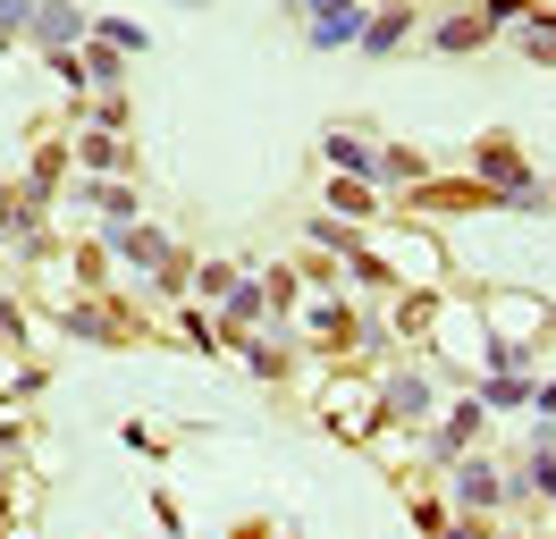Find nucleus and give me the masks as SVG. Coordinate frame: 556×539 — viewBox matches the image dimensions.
<instances>
[{
	"instance_id": "nucleus-1",
	"label": "nucleus",
	"mask_w": 556,
	"mask_h": 539,
	"mask_svg": "<svg viewBox=\"0 0 556 539\" xmlns=\"http://www.w3.org/2000/svg\"><path fill=\"white\" fill-rule=\"evenodd\" d=\"M304 34H313L320 51H338L363 34V0H304Z\"/></svg>"
},
{
	"instance_id": "nucleus-2",
	"label": "nucleus",
	"mask_w": 556,
	"mask_h": 539,
	"mask_svg": "<svg viewBox=\"0 0 556 539\" xmlns=\"http://www.w3.org/2000/svg\"><path fill=\"white\" fill-rule=\"evenodd\" d=\"M371 413H380L371 388H329V397H320V422H329V430H346V438L371 430Z\"/></svg>"
},
{
	"instance_id": "nucleus-3",
	"label": "nucleus",
	"mask_w": 556,
	"mask_h": 539,
	"mask_svg": "<svg viewBox=\"0 0 556 539\" xmlns=\"http://www.w3.org/2000/svg\"><path fill=\"white\" fill-rule=\"evenodd\" d=\"M506 498V480H497V464H481V455H464L455 464V505H497Z\"/></svg>"
},
{
	"instance_id": "nucleus-4",
	"label": "nucleus",
	"mask_w": 556,
	"mask_h": 539,
	"mask_svg": "<svg viewBox=\"0 0 556 539\" xmlns=\"http://www.w3.org/2000/svg\"><path fill=\"white\" fill-rule=\"evenodd\" d=\"M380 413H396V422H430V379H421V371H396Z\"/></svg>"
},
{
	"instance_id": "nucleus-5",
	"label": "nucleus",
	"mask_w": 556,
	"mask_h": 539,
	"mask_svg": "<svg viewBox=\"0 0 556 539\" xmlns=\"http://www.w3.org/2000/svg\"><path fill=\"white\" fill-rule=\"evenodd\" d=\"M329 161L346 168V177H371V168H380V161H371V143H363L354 127H338V135H329Z\"/></svg>"
},
{
	"instance_id": "nucleus-6",
	"label": "nucleus",
	"mask_w": 556,
	"mask_h": 539,
	"mask_svg": "<svg viewBox=\"0 0 556 539\" xmlns=\"http://www.w3.org/2000/svg\"><path fill=\"white\" fill-rule=\"evenodd\" d=\"M405 17H414V0H396V9H380V17L363 26V42H371V51H388V42L405 34Z\"/></svg>"
},
{
	"instance_id": "nucleus-7",
	"label": "nucleus",
	"mask_w": 556,
	"mask_h": 539,
	"mask_svg": "<svg viewBox=\"0 0 556 539\" xmlns=\"http://www.w3.org/2000/svg\"><path fill=\"white\" fill-rule=\"evenodd\" d=\"M35 26H42V42H68V34H85V17L76 9H35Z\"/></svg>"
},
{
	"instance_id": "nucleus-8",
	"label": "nucleus",
	"mask_w": 556,
	"mask_h": 539,
	"mask_svg": "<svg viewBox=\"0 0 556 539\" xmlns=\"http://www.w3.org/2000/svg\"><path fill=\"white\" fill-rule=\"evenodd\" d=\"M522 42H531L540 60H556V26H548V17H531V34H522Z\"/></svg>"
},
{
	"instance_id": "nucleus-9",
	"label": "nucleus",
	"mask_w": 556,
	"mask_h": 539,
	"mask_svg": "<svg viewBox=\"0 0 556 539\" xmlns=\"http://www.w3.org/2000/svg\"><path fill=\"white\" fill-rule=\"evenodd\" d=\"M26 17H35V0H0V34H17Z\"/></svg>"
}]
</instances>
